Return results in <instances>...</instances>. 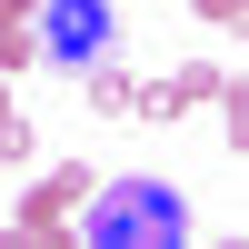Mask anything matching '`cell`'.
<instances>
[{
	"instance_id": "6da1fadb",
	"label": "cell",
	"mask_w": 249,
	"mask_h": 249,
	"mask_svg": "<svg viewBox=\"0 0 249 249\" xmlns=\"http://www.w3.org/2000/svg\"><path fill=\"white\" fill-rule=\"evenodd\" d=\"M80 239L90 249H179L190 239V199L170 190V179H100L90 199H80Z\"/></svg>"
},
{
	"instance_id": "7a4b0ae2",
	"label": "cell",
	"mask_w": 249,
	"mask_h": 249,
	"mask_svg": "<svg viewBox=\"0 0 249 249\" xmlns=\"http://www.w3.org/2000/svg\"><path fill=\"white\" fill-rule=\"evenodd\" d=\"M40 60H60V70H90V60H110V30H120V10L110 0H40Z\"/></svg>"
},
{
	"instance_id": "3957f363",
	"label": "cell",
	"mask_w": 249,
	"mask_h": 249,
	"mask_svg": "<svg viewBox=\"0 0 249 249\" xmlns=\"http://www.w3.org/2000/svg\"><path fill=\"white\" fill-rule=\"evenodd\" d=\"M90 190H100V179L80 170V160H60V170H40V179H30V199H20V219H10V239H20V249L60 239V230H70V210H80Z\"/></svg>"
},
{
	"instance_id": "277c9868",
	"label": "cell",
	"mask_w": 249,
	"mask_h": 249,
	"mask_svg": "<svg viewBox=\"0 0 249 249\" xmlns=\"http://www.w3.org/2000/svg\"><path fill=\"white\" fill-rule=\"evenodd\" d=\"M130 90H140V80L120 70V60H90V110H110V120H130Z\"/></svg>"
},
{
	"instance_id": "5b68a950",
	"label": "cell",
	"mask_w": 249,
	"mask_h": 249,
	"mask_svg": "<svg viewBox=\"0 0 249 249\" xmlns=\"http://www.w3.org/2000/svg\"><path fill=\"white\" fill-rule=\"evenodd\" d=\"M219 80H230L219 60H190V70H170V90L190 100V110H210V100H219Z\"/></svg>"
},
{
	"instance_id": "8992f818",
	"label": "cell",
	"mask_w": 249,
	"mask_h": 249,
	"mask_svg": "<svg viewBox=\"0 0 249 249\" xmlns=\"http://www.w3.org/2000/svg\"><path fill=\"white\" fill-rule=\"evenodd\" d=\"M179 110H190V100H179L170 80H150V90H130V120H179Z\"/></svg>"
},
{
	"instance_id": "52a82bcc",
	"label": "cell",
	"mask_w": 249,
	"mask_h": 249,
	"mask_svg": "<svg viewBox=\"0 0 249 249\" xmlns=\"http://www.w3.org/2000/svg\"><path fill=\"white\" fill-rule=\"evenodd\" d=\"M30 60H40V30H30V20H20V30H0V70H30Z\"/></svg>"
},
{
	"instance_id": "ba28073f",
	"label": "cell",
	"mask_w": 249,
	"mask_h": 249,
	"mask_svg": "<svg viewBox=\"0 0 249 249\" xmlns=\"http://www.w3.org/2000/svg\"><path fill=\"white\" fill-rule=\"evenodd\" d=\"M0 160H30V120L20 110H0Z\"/></svg>"
},
{
	"instance_id": "9c48e42d",
	"label": "cell",
	"mask_w": 249,
	"mask_h": 249,
	"mask_svg": "<svg viewBox=\"0 0 249 249\" xmlns=\"http://www.w3.org/2000/svg\"><path fill=\"white\" fill-rule=\"evenodd\" d=\"M190 10L210 20V30H239V20H249V0H190Z\"/></svg>"
},
{
	"instance_id": "30bf717a",
	"label": "cell",
	"mask_w": 249,
	"mask_h": 249,
	"mask_svg": "<svg viewBox=\"0 0 249 249\" xmlns=\"http://www.w3.org/2000/svg\"><path fill=\"white\" fill-rule=\"evenodd\" d=\"M20 20H40V0H0V30H20Z\"/></svg>"
},
{
	"instance_id": "8fae6325",
	"label": "cell",
	"mask_w": 249,
	"mask_h": 249,
	"mask_svg": "<svg viewBox=\"0 0 249 249\" xmlns=\"http://www.w3.org/2000/svg\"><path fill=\"white\" fill-rule=\"evenodd\" d=\"M0 110H10V90H0Z\"/></svg>"
}]
</instances>
